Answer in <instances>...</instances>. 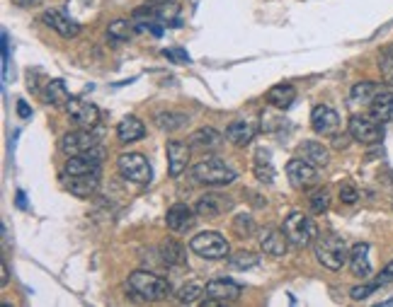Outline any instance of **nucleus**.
Instances as JSON below:
<instances>
[{
	"label": "nucleus",
	"instance_id": "f257e3e1",
	"mask_svg": "<svg viewBox=\"0 0 393 307\" xmlns=\"http://www.w3.org/2000/svg\"><path fill=\"white\" fill-rule=\"evenodd\" d=\"M129 291H131L136 298L149 300V303H158V300H166L173 288L166 279H161L158 274H151V271H134L129 276Z\"/></svg>",
	"mask_w": 393,
	"mask_h": 307
},
{
	"label": "nucleus",
	"instance_id": "f03ea898",
	"mask_svg": "<svg viewBox=\"0 0 393 307\" xmlns=\"http://www.w3.org/2000/svg\"><path fill=\"white\" fill-rule=\"evenodd\" d=\"M192 177L199 184L207 186H226L231 182H236V172L231 167L219 160V157H207V160H199L195 167H192Z\"/></svg>",
	"mask_w": 393,
	"mask_h": 307
},
{
	"label": "nucleus",
	"instance_id": "7ed1b4c3",
	"mask_svg": "<svg viewBox=\"0 0 393 307\" xmlns=\"http://www.w3.org/2000/svg\"><path fill=\"white\" fill-rule=\"evenodd\" d=\"M316 259H318L325 269L340 271L348 264L350 250L343 238H338V235H325V238L316 240Z\"/></svg>",
	"mask_w": 393,
	"mask_h": 307
},
{
	"label": "nucleus",
	"instance_id": "20e7f679",
	"mask_svg": "<svg viewBox=\"0 0 393 307\" xmlns=\"http://www.w3.org/2000/svg\"><path fill=\"white\" fill-rule=\"evenodd\" d=\"M286 233V238H289V245L298 247V250H303V247L313 245L316 240H318V228H316L313 218L298 213H289L284 218V228H281Z\"/></svg>",
	"mask_w": 393,
	"mask_h": 307
},
{
	"label": "nucleus",
	"instance_id": "39448f33",
	"mask_svg": "<svg viewBox=\"0 0 393 307\" xmlns=\"http://www.w3.org/2000/svg\"><path fill=\"white\" fill-rule=\"evenodd\" d=\"M117 169H119V174L124 179L134 182V184H151V179H154L151 162L141 152H124V155H119Z\"/></svg>",
	"mask_w": 393,
	"mask_h": 307
},
{
	"label": "nucleus",
	"instance_id": "423d86ee",
	"mask_svg": "<svg viewBox=\"0 0 393 307\" xmlns=\"http://www.w3.org/2000/svg\"><path fill=\"white\" fill-rule=\"evenodd\" d=\"M190 250L199 254L202 259H226L231 247H228V242L221 233L207 230V233H199L190 240Z\"/></svg>",
	"mask_w": 393,
	"mask_h": 307
},
{
	"label": "nucleus",
	"instance_id": "0eeeda50",
	"mask_svg": "<svg viewBox=\"0 0 393 307\" xmlns=\"http://www.w3.org/2000/svg\"><path fill=\"white\" fill-rule=\"evenodd\" d=\"M350 135L357 143H365V145L381 143V138H384V123L374 119L372 114H355L350 119Z\"/></svg>",
	"mask_w": 393,
	"mask_h": 307
},
{
	"label": "nucleus",
	"instance_id": "6e6552de",
	"mask_svg": "<svg viewBox=\"0 0 393 307\" xmlns=\"http://www.w3.org/2000/svg\"><path fill=\"white\" fill-rule=\"evenodd\" d=\"M58 147H61L63 155H83V152H90L97 147V138L95 133H92V128H75V131H68L66 135L61 138V143H58Z\"/></svg>",
	"mask_w": 393,
	"mask_h": 307
},
{
	"label": "nucleus",
	"instance_id": "1a4fd4ad",
	"mask_svg": "<svg viewBox=\"0 0 393 307\" xmlns=\"http://www.w3.org/2000/svg\"><path fill=\"white\" fill-rule=\"evenodd\" d=\"M286 177H289V184L298 189V191H306V189L318 184V172H316V164L306 162L303 157H296L286 164Z\"/></svg>",
	"mask_w": 393,
	"mask_h": 307
},
{
	"label": "nucleus",
	"instance_id": "9d476101",
	"mask_svg": "<svg viewBox=\"0 0 393 307\" xmlns=\"http://www.w3.org/2000/svg\"><path fill=\"white\" fill-rule=\"evenodd\" d=\"M66 114L68 119L80 128H95L99 121V109L92 102H85V99L70 97L66 104Z\"/></svg>",
	"mask_w": 393,
	"mask_h": 307
},
{
	"label": "nucleus",
	"instance_id": "9b49d317",
	"mask_svg": "<svg viewBox=\"0 0 393 307\" xmlns=\"http://www.w3.org/2000/svg\"><path fill=\"white\" fill-rule=\"evenodd\" d=\"M61 179H63V186L78 199L92 196L99 186V172H95V174H66L63 172Z\"/></svg>",
	"mask_w": 393,
	"mask_h": 307
},
{
	"label": "nucleus",
	"instance_id": "f8f14e48",
	"mask_svg": "<svg viewBox=\"0 0 393 307\" xmlns=\"http://www.w3.org/2000/svg\"><path fill=\"white\" fill-rule=\"evenodd\" d=\"M311 126L318 135H333L340 128V116L338 111L328 104H318L313 111H311Z\"/></svg>",
	"mask_w": 393,
	"mask_h": 307
},
{
	"label": "nucleus",
	"instance_id": "ddd939ff",
	"mask_svg": "<svg viewBox=\"0 0 393 307\" xmlns=\"http://www.w3.org/2000/svg\"><path fill=\"white\" fill-rule=\"evenodd\" d=\"M204 295L211 300H219V303H233L243 295V288L231 279H214L204 286Z\"/></svg>",
	"mask_w": 393,
	"mask_h": 307
},
{
	"label": "nucleus",
	"instance_id": "4468645a",
	"mask_svg": "<svg viewBox=\"0 0 393 307\" xmlns=\"http://www.w3.org/2000/svg\"><path fill=\"white\" fill-rule=\"evenodd\" d=\"M99 157L102 152L97 150H90V152H83V155H70L63 172L66 174H95L99 172Z\"/></svg>",
	"mask_w": 393,
	"mask_h": 307
},
{
	"label": "nucleus",
	"instance_id": "2eb2a0df",
	"mask_svg": "<svg viewBox=\"0 0 393 307\" xmlns=\"http://www.w3.org/2000/svg\"><path fill=\"white\" fill-rule=\"evenodd\" d=\"M286 247H289V238L284 230L279 228H265L260 233V250L269 254V257H284Z\"/></svg>",
	"mask_w": 393,
	"mask_h": 307
},
{
	"label": "nucleus",
	"instance_id": "dca6fc26",
	"mask_svg": "<svg viewBox=\"0 0 393 307\" xmlns=\"http://www.w3.org/2000/svg\"><path fill=\"white\" fill-rule=\"evenodd\" d=\"M42 22L46 27L54 29V32L61 34V37H66V39H73V37H78L80 34L78 22H73L70 17H66L61 10H46V13L42 15Z\"/></svg>",
	"mask_w": 393,
	"mask_h": 307
},
{
	"label": "nucleus",
	"instance_id": "f3484780",
	"mask_svg": "<svg viewBox=\"0 0 393 307\" xmlns=\"http://www.w3.org/2000/svg\"><path fill=\"white\" fill-rule=\"evenodd\" d=\"M195 213L197 211H192L187 203H175V206H170L166 213V225L173 230V233H185V230H190L195 225Z\"/></svg>",
	"mask_w": 393,
	"mask_h": 307
},
{
	"label": "nucleus",
	"instance_id": "a211bd4d",
	"mask_svg": "<svg viewBox=\"0 0 393 307\" xmlns=\"http://www.w3.org/2000/svg\"><path fill=\"white\" fill-rule=\"evenodd\" d=\"M190 162V145L180 143V140H170L168 143V172L170 177H180L187 169Z\"/></svg>",
	"mask_w": 393,
	"mask_h": 307
},
{
	"label": "nucleus",
	"instance_id": "6ab92c4d",
	"mask_svg": "<svg viewBox=\"0 0 393 307\" xmlns=\"http://www.w3.org/2000/svg\"><path fill=\"white\" fill-rule=\"evenodd\" d=\"M350 269L355 276L360 279H369L372 276V262H369V245L367 242H357L350 250V259H348Z\"/></svg>",
	"mask_w": 393,
	"mask_h": 307
},
{
	"label": "nucleus",
	"instance_id": "aec40b11",
	"mask_svg": "<svg viewBox=\"0 0 393 307\" xmlns=\"http://www.w3.org/2000/svg\"><path fill=\"white\" fill-rule=\"evenodd\" d=\"M228 208H231V201L226 196H219V194H204L195 206L197 216L202 218H219Z\"/></svg>",
	"mask_w": 393,
	"mask_h": 307
},
{
	"label": "nucleus",
	"instance_id": "412c9836",
	"mask_svg": "<svg viewBox=\"0 0 393 307\" xmlns=\"http://www.w3.org/2000/svg\"><path fill=\"white\" fill-rule=\"evenodd\" d=\"M146 135V126L144 121L136 119V116H124V119L119 121V126H117V138L122 140V143H136Z\"/></svg>",
	"mask_w": 393,
	"mask_h": 307
},
{
	"label": "nucleus",
	"instance_id": "4be33fe9",
	"mask_svg": "<svg viewBox=\"0 0 393 307\" xmlns=\"http://www.w3.org/2000/svg\"><path fill=\"white\" fill-rule=\"evenodd\" d=\"M255 133H257V128H255L250 121H243V119L233 121L231 126L226 128L228 140H231L233 145H238V147H243V145H250V143H253Z\"/></svg>",
	"mask_w": 393,
	"mask_h": 307
},
{
	"label": "nucleus",
	"instance_id": "5701e85b",
	"mask_svg": "<svg viewBox=\"0 0 393 307\" xmlns=\"http://www.w3.org/2000/svg\"><path fill=\"white\" fill-rule=\"evenodd\" d=\"M296 99V87L289 85V82H281V85H274L267 90V102L277 109H289Z\"/></svg>",
	"mask_w": 393,
	"mask_h": 307
},
{
	"label": "nucleus",
	"instance_id": "b1692460",
	"mask_svg": "<svg viewBox=\"0 0 393 307\" xmlns=\"http://www.w3.org/2000/svg\"><path fill=\"white\" fill-rule=\"evenodd\" d=\"M221 135L216 128L211 126H204V128H197L195 133L190 135V145L197 147V150H216V147H221Z\"/></svg>",
	"mask_w": 393,
	"mask_h": 307
},
{
	"label": "nucleus",
	"instance_id": "393cba45",
	"mask_svg": "<svg viewBox=\"0 0 393 307\" xmlns=\"http://www.w3.org/2000/svg\"><path fill=\"white\" fill-rule=\"evenodd\" d=\"M298 152H301L303 160L316 164V167H325L328 160H330L328 147L323 143H318V140H303L301 147H298Z\"/></svg>",
	"mask_w": 393,
	"mask_h": 307
},
{
	"label": "nucleus",
	"instance_id": "a878e982",
	"mask_svg": "<svg viewBox=\"0 0 393 307\" xmlns=\"http://www.w3.org/2000/svg\"><path fill=\"white\" fill-rule=\"evenodd\" d=\"M369 114L381 123L393 121V92H379L369 104Z\"/></svg>",
	"mask_w": 393,
	"mask_h": 307
},
{
	"label": "nucleus",
	"instance_id": "bb28decb",
	"mask_svg": "<svg viewBox=\"0 0 393 307\" xmlns=\"http://www.w3.org/2000/svg\"><path fill=\"white\" fill-rule=\"evenodd\" d=\"M42 94H44V102L51 104V107H66L68 99H70V94L66 90V82L63 80H49Z\"/></svg>",
	"mask_w": 393,
	"mask_h": 307
},
{
	"label": "nucleus",
	"instance_id": "cd10ccee",
	"mask_svg": "<svg viewBox=\"0 0 393 307\" xmlns=\"http://www.w3.org/2000/svg\"><path fill=\"white\" fill-rule=\"evenodd\" d=\"M161 259H163V264H168V267H183V264L187 262V252H185V247L180 245V242H175V240H168V242H163L161 245Z\"/></svg>",
	"mask_w": 393,
	"mask_h": 307
},
{
	"label": "nucleus",
	"instance_id": "c85d7f7f",
	"mask_svg": "<svg viewBox=\"0 0 393 307\" xmlns=\"http://www.w3.org/2000/svg\"><path fill=\"white\" fill-rule=\"evenodd\" d=\"M381 92V87L377 85V82L372 80H362V82H355L350 90V99L355 104H372L374 97Z\"/></svg>",
	"mask_w": 393,
	"mask_h": 307
},
{
	"label": "nucleus",
	"instance_id": "c756f323",
	"mask_svg": "<svg viewBox=\"0 0 393 307\" xmlns=\"http://www.w3.org/2000/svg\"><path fill=\"white\" fill-rule=\"evenodd\" d=\"M139 29H136V25L134 22H129V20H114L112 25H109V29H107V37H109V41H129L136 34Z\"/></svg>",
	"mask_w": 393,
	"mask_h": 307
},
{
	"label": "nucleus",
	"instance_id": "7c9ffc66",
	"mask_svg": "<svg viewBox=\"0 0 393 307\" xmlns=\"http://www.w3.org/2000/svg\"><path fill=\"white\" fill-rule=\"evenodd\" d=\"M187 121L185 114H180V111H163V114L156 116V123L163 128V131H178V128H183Z\"/></svg>",
	"mask_w": 393,
	"mask_h": 307
},
{
	"label": "nucleus",
	"instance_id": "2f4dec72",
	"mask_svg": "<svg viewBox=\"0 0 393 307\" xmlns=\"http://www.w3.org/2000/svg\"><path fill=\"white\" fill-rule=\"evenodd\" d=\"M257 262H260V257L253 254V252H236V254L228 257V264H231L233 269H240V271L257 267Z\"/></svg>",
	"mask_w": 393,
	"mask_h": 307
},
{
	"label": "nucleus",
	"instance_id": "473e14b6",
	"mask_svg": "<svg viewBox=\"0 0 393 307\" xmlns=\"http://www.w3.org/2000/svg\"><path fill=\"white\" fill-rule=\"evenodd\" d=\"M379 70H381V78H384L386 85L393 87V46H389V49L381 54V58H379Z\"/></svg>",
	"mask_w": 393,
	"mask_h": 307
},
{
	"label": "nucleus",
	"instance_id": "72a5a7b5",
	"mask_svg": "<svg viewBox=\"0 0 393 307\" xmlns=\"http://www.w3.org/2000/svg\"><path fill=\"white\" fill-rule=\"evenodd\" d=\"M255 177L260 182H265V184H272V179H274V167H272V162L267 160V155H265V160H262V152L257 155V160H255Z\"/></svg>",
	"mask_w": 393,
	"mask_h": 307
},
{
	"label": "nucleus",
	"instance_id": "f704fd0d",
	"mask_svg": "<svg viewBox=\"0 0 393 307\" xmlns=\"http://www.w3.org/2000/svg\"><path fill=\"white\" fill-rule=\"evenodd\" d=\"M199 295H204V286H199V283H190V286H183L178 291V303H183V305L197 303Z\"/></svg>",
	"mask_w": 393,
	"mask_h": 307
},
{
	"label": "nucleus",
	"instance_id": "c9c22d12",
	"mask_svg": "<svg viewBox=\"0 0 393 307\" xmlns=\"http://www.w3.org/2000/svg\"><path fill=\"white\" fill-rule=\"evenodd\" d=\"M330 208V191L328 189H318V191L311 196V211L313 213H325Z\"/></svg>",
	"mask_w": 393,
	"mask_h": 307
},
{
	"label": "nucleus",
	"instance_id": "e433bc0d",
	"mask_svg": "<svg viewBox=\"0 0 393 307\" xmlns=\"http://www.w3.org/2000/svg\"><path fill=\"white\" fill-rule=\"evenodd\" d=\"M377 288H381L377 281L374 283H367V286H357V288H352V300H367L369 295H372L374 291H377Z\"/></svg>",
	"mask_w": 393,
	"mask_h": 307
},
{
	"label": "nucleus",
	"instance_id": "4c0bfd02",
	"mask_svg": "<svg viewBox=\"0 0 393 307\" xmlns=\"http://www.w3.org/2000/svg\"><path fill=\"white\" fill-rule=\"evenodd\" d=\"M357 199H360V191H357V189L352 186V184H343V186H340V201H343V203L352 206V203H357Z\"/></svg>",
	"mask_w": 393,
	"mask_h": 307
},
{
	"label": "nucleus",
	"instance_id": "58836bf2",
	"mask_svg": "<svg viewBox=\"0 0 393 307\" xmlns=\"http://www.w3.org/2000/svg\"><path fill=\"white\" fill-rule=\"evenodd\" d=\"M233 228H236V233H240L245 238V235L253 233V221H250V216H238L236 223H233Z\"/></svg>",
	"mask_w": 393,
	"mask_h": 307
},
{
	"label": "nucleus",
	"instance_id": "ea45409f",
	"mask_svg": "<svg viewBox=\"0 0 393 307\" xmlns=\"http://www.w3.org/2000/svg\"><path fill=\"white\" fill-rule=\"evenodd\" d=\"M377 283L379 286H389V283H393V259L386 264L384 269H381V274L377 276Z\"/></svg>",
	"mask_w": 393,
	"mask_h": 307
},
{
	"label": "nucleus",
	"instance_id": "a19ab883",
	"mask_svg": "<svg viewBox=\"0 0 393 307\" xmlns=\"http://www.w3.org/2000/svg\"><path fill=\"white\" fill-rule=\"evenodd\" d=\"M166 56L175 58V61H180V63H190V56L183 54V51H166Z\"/></svg>",
	"mask_w": 393,
	"mask_h": 307
},
{
	"label": "nucleus",
	"instance_id": "79ce46f5",
	"mask_svg": "<svg viewBox=\"0 0 393 307\" xmlns=\"http://www.w3.org/2000/svg\"><path fill=\"white\" fill-rule=\"evenodd\" d=\"M17 114L22 116V119H27V116H32V111H29V107H27V102H17Z\"/></svg>",
	"mask_w": 393,
	"mask_h": 307
},
{
	"label": "nucleus",
	"instance_id": "37998d69",
	"mask_svg": "<svg viewBox=\"0 0 393 307\" xmlns=\"http://www.w3.org/2000/svg\"><path fill=\"white\" fill-rule=\"evenodd\" d=\"M0 274H3V279H0V286H8V283H10V274H8V267H5V262L3 264H0Z\"/></svg>",
	"mask_w": 393,
	"mask_h": 307
},
{
	"label": "nucleus",
	"instance_id": "c03bdc74",
	"mask_svg": "<svg viewBox=\"0 0 393 307\" xmlns=\"http://www.w3.org/2000/svg\"><path fill=\"white\" fill-rule=\"evenodd\" d=\"M17 206H20V208H25V194H22V191H17Z\"/></svg>",
	"mask_w": 393,
	"mask_h": 307
},
{
	"label": "nucleus",
	"instance_id": "a18cd8bd",
	"mask_svg": "<svg viewBox=\"0 0 393 307\" xmlns=\"http://www.w3.org/2000/svg\"><path fill=\"white\" fill-rule=\"evenodd\" d=\"M17 3H20V5H32L34 0H17Z\"/></svg>",
	"mask_w": 393,
	"mask_h": 307
}]
</instances>
